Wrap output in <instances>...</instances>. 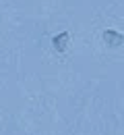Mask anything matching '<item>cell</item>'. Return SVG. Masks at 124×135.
I'll use <instances>...</instances> for the list:
<instances>
[{
    "label": "cell",
    "instance_id": "cell-1",
    "mask_svg": "<svg viewBox=\"0 0 124 135\" xmlns=\"http://www.w3.org/2000/svg\"><path fill=\"white\" fill-rule=\"evenodd\" d=\"M104 37L107 40V44H112V46H118V44H122V35L114 33V31H106Z\"/></svg>",
    "mask_w": 124,
    "mask_h": 135
},
{
    "label": "cell",
    "instance_id": "cell-2",
    "mask_svg": "<svg viewBox=\"0 0 124 135\" xmlns=\"http://www.w3.org/2000/svg\"><path fill=\"white\" fill-rule=\"evenodd\" d=\"M66 37H68L66 33H60L58 37H54V46H56L58 50H64V44H66Z\"/></svg>",
    "mask_w": 124,
    "mask_h": 135
}]
</instances>
